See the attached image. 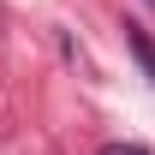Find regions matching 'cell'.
Wrapping results in <instances>:
<instances>
[{"label":"cell","mask_w":155,"mask_h":155,"mask_svg":"<svg viewBox=\"0 0 155 155\" xmlns=\"http://www.w3.org/2000/svg\"><path fill=\"white\" fill-rule=\"evenodd\" d=\"M125 42H131L137 66H143V72H149V84H155V42H149V30H137V24H125Z\"/></svg>","instance_id":"1"},{"label":"cell","mask_w":155,"mask_h":155,"mask_svg":"<svg viewBox=\"0 0 155 155\" xmlns=\"http://www.w3.org/2000/svg\"><path fill=\"white\" fill-rule=\"evenodd\" d=\"M101 155H149L143 143H101Z\"/></svg>","instance_id":"2"},{"label":"cell","mask_w":155,"mask_h":155,"mask_svg":"<svg viewBox=\"0 0 155 155\" xmlns=\"http://www.w3.org/2000/svg\"><path fill=\"white\" fill-rule=\"evenodd\" d=\"M143 6H149V12H155V0H143Z\"/></svg>","instance_id":"3"}]
</instances>
